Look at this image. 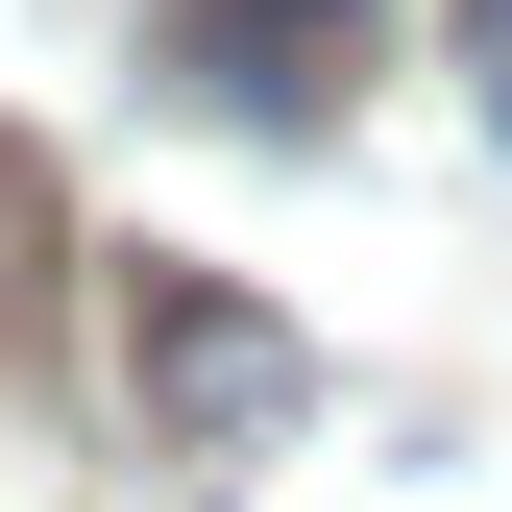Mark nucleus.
Instances as JSON below:
<instances>
[{"label": "nucleus", "mask_w": 512, "mask_h": 512, "mask_svg": "<svg viewBox=\"0 0 512 512\" xmlns=\"http://www.w3.org/2000/svg\"><path fill=\"white\" fill-rule=\"evenodd\" d=\"M171 49H196V98H220V122H317V98L366 74V0H196Z\"/></svg>", "instance_id": "obj_2"}, {"label": "nucleus", "mask_w": 512, "mask_h": 512, "mask_svg": "<svg viewBox=\"0 0 512 512\" xmlns=\"http://www.w3.org/2000/svg\"><path fill=\"white\" fill-rule=\"evenodd\" d=\"M464 98H488V147H512V0H464Z\"/></svg>", "instance_id": "obj_3"}, {"label": "nucleus", "mask_w": 512, "mask_h": 512, "mask_svg": "<svg viewBox=\"0 0 512 512\" xmlns=\"http://www.w3.org/2000/svg\"><path fill=\"white\" fill-rule=\"evenodd\" d=\"M122 391H147V439L171 464H269V439H317V342L269 293H220V269H122Z\"/></svg>", "instance_id": "obj_1"}]
</instances>
